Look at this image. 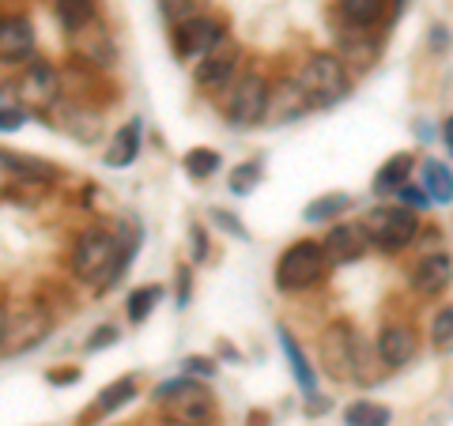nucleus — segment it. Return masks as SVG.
Here are the masks:
<instances>
[{"mask_svg":"<svg viewBox=\"0 0 453 426\" xmlns=\"http://www.w3.org/2000/svg\"><path fill=\"white\" fill-rule=\"evenodd\" d=\"M431 34H434V38H431V46H434V49H446V46H449V38H446L449 31H446V27H434Z\"/></svg>","mask_w":453,"mask_h":426,"instance_id":"79ce46f5","label":"nucleus"},{"mask_svg":"<svg viewBox=\"0 0 453 426\" xmlns=\"http://www.w3.org/2000/svg\"><path fill=\"white\" fill-rule=\"evenodd\" d=\"M23 121H27V110L0 106V133H16V129H23Z\"/></svg>","mask_w":453,"mask_h":426,"instance_id":"4c0bfd02","label":"nucleus"},{"mask_svg":"<svg viewBox=\"0 0 453 426\" xmlns=\"http://www.w3.org/2000/svg\"><path fill=\"white\" fill-rule=\"evenodd\" d=\"M268 103H273V83L265 72H242L234 80V87L223 95V118L231 121V129H257L268 118Z\"/></svg>","mask_w":453,"mask_h":426,"instance_id":"423d86ee","label":"nucleus"},{"mask_svg":"<svg viewBox=\"0 0 453 426\" xmlns=\"http://www.w3.org/2000/svg\"><path fill=\"white\" fill-rule=\"evenodd\" d=\"M295 80H299V87L306 95L310 110H329V106L344 103V98L351 95V76H348L344 57H336L329 49L310 53L306 61L299 65Z\"/></svg>","mask_w":453,"mask_h":426,"instance_id":"7ed1b4c3","label":"nucleus"},{"mask_svg":"<svg viewBox=\"0 0 453 426\" xmlns=\"http://www.w3.org/2000/svg\"><path fill=\"white\" fill-rule=\"evenodd\" d=\"M325 257H329V264H356L363 261L366 253H371V238H366L363 223H336L329 234H325Z\"/></svg>","mask_w":453,"mask_h":426,"instance_id":"ddd939ff","label":"nucleus"},{"mask_svg":"<svg viewBox=\"0 0 453 426\" xmlns=\"http://www.w3.org/2000/svg\"><path fill=\"white\" fill-rule=\"evenodd\" d=\"M73 46H76L80 65L98 68V72H106V68H113V61H118V46H113V38H110L103 19H98L95 27H88L83 34H76Z\"/></svg>","mask_w":453,"mask_h":426,"instance_id":"2eb2a0df","label":"nucleus"},{"mask_svg":"<svg viewBox=\"0 0 453 426\" xmlns=\"http://www.w3.org/2000/svg\"><path fill=\"white\" fill-rule=\"evenodd\" d=\"M53 19L68 38H76L98 23V0H53Z\"/></svg>","mask_w":453,"mask_h":426,"instance_id":"412c9836","label":"nucleus"},{"mask_svg":"<svg viewBox=\"0 0 453 426\" xmlns=\"http://www.w3.org/2000/svg\"><path fill=\"white\" fill-rule=\"evenodd\" d=\"M412 155L401 151V155H393V159H386L378 166V174H374V193H401L408 186V178H412Z\"/></svg>","mask_w":453,"mask_h":426,"instance_id":"5701e85b","label":"nucleus"},{"mask_svg":"<svg viewBox=\"0 0 453 426\" xmlns=\"http://www.w3.org/2000/svg\"><path fill=\"white\" fill-rule=\"evenodd\" d=\"M163 302V283H144V287H136L129 294V302H125V314H129L133 324H144L151 314H155V306Z\"/></svg>","mask_w":453,"mask_h":426,"instance_id":"a878e982","label":"nucleus"},{"mask_svg":"<svg viewBox=\"0 0 453 426\" xmlns=\"http://www.w3.org/2000/svg\"><path fill=\"white\" fill-rule=\"evenodd\" d=\"M136 392H140V381H136L133 374H125V377H118V381H110V385L91 400L88 415H83L80 422H83V426H91V422H98V419H110L113 411H121L125 404H133V396H136Z\"/></svg>","mask_w":453,"mask_h":426,"instance_id":"a211bd4d","label":"nucleus"},{"mask_svg":"<svg viewBox=\"0 0 453 426\" xmlns=\"http://www.w3.org/2000/svg\"><path fill=\"white\" fill-rule=\"evenodd\" d=\"M4 339H8V309L0 306V351H4Z\"/></svg>","mask_w":453,"mask_h":426,"instance_id":"c03bdc74","label":"nucleus"},{"mask_svg":"<svg viewBox=\"0 0 453 426\" xmlns=\"http://www.w3.org/2000/svg\"><path fill=\"white\" fill-rule=\"evenodd\" d=\"M359 339L348 321H329L321 329V366L333 381H356V362H359Z\"/></svg>","mask_w":453,"mask_h":426,"instance_id":"1a4fd4ad","label":"nucleus"},{"mask_svg":"<svg viewBox=\"0 0 453 426\" xmlns=\"http://www.w3.org/2000/svg\"><path fill=\"white\" fill-rule=\"evenodd\" d=\"M181 374L211 381V377H216V359H208V354H189V359H181Z\"/></svg>","mask_w":453,"mask_h":426,"instance_id":"72a5a7b5","label":"nucleus"},{"mask_svg":"<svg viewBox=\"0 0 453 426\" xmlns=\"http://www.w3.org/2000/svg\"><path fill=\"white\" fill-rule=\"evenodd\" d=\"M423 193L431 196V204H453V170L438 159L423 163Z\"/></svg>","mask_w":453,"mask_h":426,"instance_id":"b1692460","label":"nucleus"},{"mask_svg":"<svg viewBox=\"0 0 453 426\" xmlns=\"http://www.w3.org/2000/svg\"><path fill=\"white\" fill-rule=\"evenodd\" d=\"M396 196H401V204H404V208H412V211H419L423 204H427V201H431V196H427V193H423V189H416V186H412V181H408V186H404L401 193H396Z\"/></svg>","mask_w":453,"mask_h":426,"instance_id":"58836bf2","label":"nucleus"},{"mask_svg":"<svg viewBox=\"0 0 453 426\" xmlns=\"http://www.w3.org/2000/svg\"><path fill=\"white\" fill-rule=\"evenodd\" d=\"M219 151L216 148H193L186 159H181V166H186V174L193 178V181H204V178H211L219 170Z\"/></svg>","mask_w":453,"mask_h":426,"instance_id":"c85d7f7f","label":"nucleus"},{"mask_svg":"<svg viewBox=\"0 0 453 426\" xmlns=\"http://www.w3.org/2000/svg\"><path fill=\"white\" fill-rule=\"evenodd\" d=\"M38 49V31L27 11H0V65L16 68L35 61Z\"/></svg>","mask_w":453,"mask_h":426,"instance_id":"9b49d317","label":"nucleus"},{"mask_svg":"<svg viewBox=\"0 0 453 426\" xmlns=\"http://www.w3.org/2000/svg\"><path fill=\"white\" fill-rule=\"evenodd\" d=\"M408 283H412V291L423 294V298H438L449 283H453V261L446 257V253H427V257H419L412 276H408Z\"/></svg>","mask_w":453,"mask_h":426,"instance_id":"4468645a","label":"nucleus"},{"mask_svg":"<svg viewBox=\"0 0 453 426\" xmlns=\"http://www.w3.org/2000/svg\"><path fill=\"white\" fill-rule=\"evenodd\" d=\"M431 344L434 351H453V306H442L431 321Z\"/></svg>","mask_w":453,"mask_h":426,"instance_id":"7c9ffc66","label":"nucleus"},{"mask_svg":"<svg viewBox=\"0 0 453 426\" xmlns=\"http://www.w3.org/2000/svg\"><path fill=\"white\" fill-rule=\"evenodd\" d=\"M359 223L371 238V246L381 253H401L419 234V211L412 208H371Z\"/></svg>","mask_w":453,"mask_h":426,"instance_id":"0eeeda50","label":"nucleus"},{"mask_svg":"<svg viewBox=\"0 0 453 426\" xmlns=\"http://www.w3.org/2000/svg\"><path fill=\"white\" fill-rule=\"evenodd\" d=\"M310 113V103L299 87V80H280V87H273V103H268V125H288L295 118Z\"/></svg>","mask_w":453,"mask_h":426,"instance_id":"aec40b11","label":"nucleus"},{"mask_svg":"<svg viewBox=\"0 0 453 426\" xmlns=\"http://www.w3.org/2000/svg\"><path fill=\"white\" fill-rule=\"evenodd\" d=\"M140 253V226L133 219H118L113 226H83L68 249V276L88 283L95 294L118 287V279L129 272L133 257Z\"/></svg>","mask_w":453,"mask_h":426,"instance_id":"f257e3e1","label":"nucleus"},{"mask_svg":"<svg viewBox=\"0 0 453 426\" xmlns=\"http://www.w3.org/2000/svg\"><path fill=\"white\" fill-rule=\"evenodd\" d=\"M16 98H19V110L27 113H38V118H46L53 113L57 106L65 103V76L61 68L46 57H35V61H27L16 76Z\"/></svg>","mask_w":453,"mask_h":426,"instance_id":"39448f33","label":"nucleus"},{"mask_svg":"<svg viewBox=\"0 0 453 426\" xmlns=\"http://www.w3.org/2000/svg\"><path fill=\"white\" fill-rule=\"evenodd\" d=\"M53 332V317L46 306L27 302L16 314H8V339H4V354H27L38 344H46V336Z\"/></svg>","mask_w":453,"mask_h":426,"instance_id":"9d476101","label":"nucleus"},{"mask_svg":"<svg viewBox=\"0 0 453 426\" xmlns=\"http://www.w3.org/2000/svg\"><path fill=\"white\" fill-rule=\"evenodd\" d=\"M223 42H226V27H223V19L208 16V11H201V16H193L186 23H178L174 31H170V46H174L178 61H196L201 65L204 57H211L223 46Z\"/></svg>","mask_w":453,"mask_h":426,"instance_id":"6e6552de","label":"nucleus"},{"mask_svg":"<svg viewBox=\"0 0 453 426\" xmlns=\"http://www.w3.org/2000/svg\"><path fill=\"white\" fill-rule=\"evenodd\" d=\"M261 178H265V170L257 159H250V163H238L231 174H226V186H231L234 196H250L253 189L261 186Z\"/></svg>","mask_w":453,"mask_h":426,"instance_id":"c756f323","label":"nucleus"},{"mask_svg":"<svg viewBox=\"0 0 453 426\" xmlns=\"http://www.w3.org/2000/svg\"><path fill=\"white\" fill-rule=\"evenodd\" d=\"M8 186H16V174H12V159H8V151L0 148V193H4Z\"/></svg>","mask_w":453,"mask_h":426,"instance_id":"a19ab883","label":"nucleus"},{"mask_svg":"<svg viewBox=\"0 0 453 426\" xmlns=\"http://www.w3.org/2000/svg\"><path fill=\"white\" fill-rule=\"evenodd\" d=\"M238 61H242V53H238V46L226 38L216 53L204 57V61L196 65V87L208 91V95H226V91L234 87V80L242 76Z\"/></svg>","mask_w":453,"mask_h":426,"instance_id":"f8f14e48","label":"nucleus"},{"mask_svg":"<svg viewBox=\"0 0 453 426\" xmlns=\"http://www.w3.org/2000/svg\"><path fill=\"white\" fill-rule=\"evenodd\" d=\"M151 400L159 407L163 422H170V426H211L216 422V396L196 377L181 374L174 381H163V385H155Z\"/></svg>","mask_w":453,"mask_h":426,"instance_id":"f03ea898","label":"nucleus"},{"mask_svg":"<svg viewBox=\"0 0 453 426\" xmlns=\"http://www.w3.org/2000/svg\"><path fill=\"white\" fill-rule=\"evenodd\" d=\"M378 359L389 366V370H401L416 359V332L408 329V324H386V329L378 332Z\"/></svg>","mask_w":453,"mask_h":426,"instance_id":"dca6fc26","label":"nucleus"},{"mask_svg":"<svg viewBox=\"0 0 453 426\" xmlns=\"http://www.w3.org/2000/svg\"><path fill=\"white\" fill-rule=\"evenodd\" d=\"M189 294H193V268H189V264H181V268H178V294H174L178 309H186V306H189Z\"/></svg>","mask_w":453,"mask_h":426,"instance_id":"e433bc0d","label":"nucleus"},{"mask_svg":"<svg viewBox=\"0 0 453 426\" xmlns=\"http://www.w3.org/2000/svg\"><path fill=\"white\" fill-rule=\"evenodd\" d=\"M83 374H80V366H68V370H53V374H46V381L50 385H73V381H80Z\"/></svg>","mask_w":453,"mask_h":426,"instance_id":"ea45409f","label":"nucleus"},{"mask_svg":"<svg viewBox=\"0 0 453 426\" xmlns=\"http://www.w3.org/2000/svg\"><path fill=\"white\" fill-rule=\"evenodd\" d=\"M189 261L204 264L208 261V231L201 223H189Z\"/></svg>","mask_w":453,"mask_h":426,"instance_id":"f704fd0d","label":"nucleus"},{"mask_svg":"<svg viewBox=\"0 0 453 426\" xmlns=\"http://www.w3.org/2000/svg\"><path fill=\"white\" fill-rule=\"evenodd\" d=\"M442 144H446V151L453 155V113H449L446 125H442Z\"/></svg>","mask_w":453,"mask_h":426,"instance_id":"37998d69","label":"nucleus"},{"mask_svg":"<svg viewBox=\"0 0 453 426\" xmlns=\"http://www.w3.org/2000/svg\"><path fill=\"white\" fill-rule=\"evenodd\" d=\"M140 148H144V121H140V118H129L118 133L110 136L103 163H106L110 170H125V166H133V163H136Z\"/></svg>","mask_w":453,"mask_h":426,"instance_id":"f3484780","label":"nucleus"},{"mask_svg":"<svg viewBox=\"0 0 453 426\" xmlns=\"http://www.w3.org/2000/svg\"><path fill=\"white\" fill-rule=\"evenodd\" d=\"M348 208H351V196L348 193H325V196H318V201L306 204L303 219L306 223H329L336 216H348Z\"/></svg>","mask_w":453,"mask_h":426,"instance_id":"bb28decb","label":"nucleus"},{"mask_svg":"<svg viewBox=\"0 0 453 426\" xmlns=\"http://www.w3.org/2000/svg\"><path fill=\"white\" fill-rule=\"evenodd\" d=\"M280 351H283V359H288V366H291V377H295V385L303 389V396L310 404H314V396H318V370L310 366V359H306V351L299 347V339H295L288 329L280 324Z\"/></svg>","mask_w":453,"mask_h":426,"instance_id":"6ab92c4d","label":"nucleus"},{"mask_svg":"<svg viewBox=\"0 0 453 426\" xmlns=\"http://www.w3.org/2000/svg\"><path fill=\"white\" fill-rule=\"evenodd\" d=\"M340 16L348 19V27H356V31H371L386 19L389 11V0H336Z\"/></svg>","mask_w":453,"mask_h":426,"instance_id":"4be33fe9","label":"nucleus"},{"mask_svg":"<svg viewBox=\"0 0 453 426\" xmlns=\"http://www.w3.org/2000/svg\"><path fill=\"white\" fill-rule=\"evenodd\" d=\"M113 344H118V329H113V324H98V329L91 332V339H88V344H83V351L95 354V351L113 347Z\"/></svg>","mask_w":453,"mask_h":426,"instance_id":"c9c22d12","label":"nucleus"},{"mask_svg":"<svg viewBox=\"0 0 453 426\" xmlns=\"http://www.w3.org/2000/svg\"><path fill=\"white\" fill-rule=\"evenodd\" d=\"M329 257H325V246L314 238H303L295 241V246H288L280 253L276 261V287L283 294H299V291H310L318 287V283L329 276Z\"/></svg>","mask_w":453,"mask_h":426,"instance_id":"20e7f679","label":"nucleus"},{"mask_svg":"<svg viewBox=\"0 0 453 426\" xmlns=\"http://www.w3.org/2000/svg\"><path fill=\"white\" fill-rule=\"evenodd\" d=\"M68 133H73L80 144H91V140H98V133H103V110H91V106H68Z\"/></svg>","mask_w":453,"mask_h":426,"instance_id":"393cba45","label":"nucleus"},{"mask_svg":"<svg viewBox=\"0 0 453 426\" xmlns=\"http://www.w3.org/2000/svg\"><path fill=\"white\" fill-rule=\"evenodd\" d=\"M159 11L170 27H178L193 16H201V0H159Z\"/></svg>","mask_w":453,"mask_h":426,"instance_id":"2f4dec72","label":"nucleus"},{"mask_svg":"<svg viewBox=\"0 0 453 426\" xmlns=\"http://www.w3.org/2000/svg\"><path fill=\"white\" fill-rule=\"evenodd\" d=\"M404 4H408V0H396V4H393V8H396V11H401V8H404Z\"/></svg>","mask_w":453,"mask_h":426,"instance_id":"a18cd8bd","label":"nucleus"},{"mask_svg":"<svg viewBox=\"0 0 453 426\" xmlns=\"http://www.w3.org/2000/svg\"><path fill=\"white\" fill-rule=\"evenodd\" d=\"M208 216H211V223H216V226H219V231H226V234H231V238H238V241H246V238H250V231H246V226H242V223H238V216H234V211L211 208V211H208Z\"/></svg>","mask_w":453,"mask_h":426,"instance_id":"473e14b6","label":"nucleus"},{"mask_svg":"<svg viewBox=\"0 0 453 426\" xmlns=\"http://www.w3.org/2000/svg\"><path fill=\"white\" fill-rule=\"evenodd\" d=\"M389 422H393V411L386 404L356 400L344 407V426H389Z\"/></svg>","mask_w":453,"mask_h":426,"instance_id":"cd10ccee","label":"nucleus"}]
</instances>
